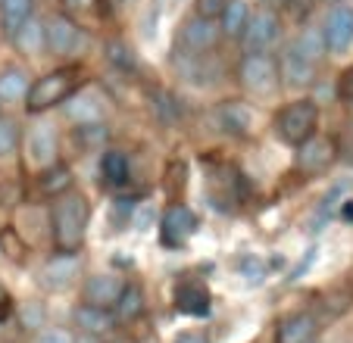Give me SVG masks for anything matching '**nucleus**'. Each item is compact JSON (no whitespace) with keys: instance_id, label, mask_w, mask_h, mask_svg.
Here are the masks:
<instances>
[{"instance_id":"nucleus-11","label":"nucleus","mask_w":353,"mask_h":343,"mask_svg":"<svg viewBox=\"0 0 353 343\" xmlns=\"http://www.w3.org/2000/svg\"><path fill=\"white\" fill-rule=\"evenodd\" d=\"M79 265H81L79 253H54L38 271L41 287H44V291H54V293L69 291L75 284V278H79Z\"/></svg>"},{"instance_id":"nucleus-33","label":"nucleus","mask_w":353,"mask_h":343,"mask_svg":"<svg viewBox=\"0 0 353 343\" xmlns=\"http://www.w3.org/2000/svg\"><path fill=\"white\" fill-rule=\"evenodd\" d=\"M34 343H75V337L66 328H47Z\"/></svg>"},{"instance_id":"nucleus-23","label":"nucleus","mask_w":353,"mask_h":343,"mask_svg":"<svg viewBox=\"0 0 353 343\" xmlns=\"http://www.w3.org/2000/svg\"><path fill=\"white\" fill-rule=\"evenodd\" d=\"M147 303H144V291H141V284L134 281H125V287H122L119 300L113 303V318L122 324H132L138 322L141 315H144Z\"/></svg>"},{"instance_id":"nucleus-5","label":"nucleus","mask_w":353,"mask_h":343,"mask_svg":"<svg viewBox=\"0 0 353 343\" xmlns=\"http://www.w3.org/2000/svg\"><path fill=\"white\" fill-rule=\"evenodd\" d=\"M238 81L250 97H272L279 94V63L272 53H244L238 63Z\"/></svg>"},{"instance_id":"nucleus-40","label":"nucleus","mask_w":353,"mask_h":343,"mask_svg":"<svg viewBox=\"0 0 353 343\" xmlns=\"http://www.w3.org/2000/svg\"><path fill=\"white\" fill-rule=\"evenodd\" d=\"M75 343H100V337H94V334H79V340Z\"/></svg>"},{"instance_id":"nucleus-18","label":"nucleus","mask_w":353,"mask_h":343,"mask_svg":"<svg viewBox=\"0 0 353 343\" xmlns=\"http://www.w3.org/2000/svg\"><path fill=\"white\" fill-rule=\"evenodd\" d=\"M72 322L81 334H94V337H103L110 328L116 324L113 318V309H100V306H88V303H79L72 309Z\"/></svg>"},{"instance_id":"nucleus-7","label":"nucleus","mask_w":353,"mask_h":343,"mask_svg":"<svg viewBox=\"0 0 353 343\" xmlns=\"http://www.w3.org/2000/svg\"><path fill=\"white\" fill-rule=\"evenodd\" d=\"M172 66L188 85H197V87H207V85H216L222 75V66L219 60L210 53H191V50H181L175 47V56H172Z\"/></svg>"},{"instance_id":"nucleus-37","label":"nucleus","mask_w":353,"mask_h":343,"mask_svg":"<svg viewBox=\"0 0 353 343\" xmlns=\"http://www.w3.org/2000/svg\"><path fill=\"white\" fill-rule=\"evenodd\" d=\"M313 262H316V247L307 253V259H300V262H297V269H294L291 275H288V281H300V278H303V275H307V271H310V265H313Z\"/></svg>"},{"instance_id":"nucleus-12","label":"nucleus","mask_w":353,"mask_h":343,"mask_svg":"<svg viewBox=\"0 0 353 343\" xmlns=\"http://www.w3.org/2000/svg\"><path fill=\"white\" fill-rule=\"evenodd\" d=\"M160 234L166 247H185L188 238L197 234V216H194L191 206L185 203H172L166 212H163L160 222Z\"/></svg>"},{"instance_id":"nucleus-29","label":"nucleus","mask_w":353,"mask_h":343,"mask_svg":"<svg viewBox=\"0 0 353 343\" xmlns=\"http://www.w3.org/2000/svg\"><path fill=\"white\" fill-rule=\"evenodd\" d=\"M294 47H297L303 56H310L313 63H319L322 56H325V41H322V32L319 28H310V32H300V38L294 41Z\"/></svg>"},{"instance_id":"nucleus-28","label":"nucleus","mask_w":353,"mask_h":343,"mask_svg":"<svg viewBox=\"0 0 353 343\" xmlns=\"http://www.w3.org/2000/svg\"><path fill=\"white\" fill-rule=\"evenodd\" d=\"M107 60L113 63L119 72H134L138 69V56H134V50L125 44V41H107Z\"/></svg>"},{"instance_id":"nucleus-9","label":"nucleus","mask_w":353,"mask_h":343,"mask_svg":"<svg viewBox=\"0 0 353 343\" xmlns=\"http://www.w3.org/2000/svg\"><path fill=\"white\" fill-rule=\"evenodd\" d=\"M222 41L219 32V19H207V16H188L179 28V38H175V47L191 53H210L216 50V44Z\"/></svg>"},{"instance_id":"nucleus-31","label":"nucleus","mask_w":353,"mask_h":343,"mask_svg":"<svg viewBox=\"0 0 353 343\" xmlns=\"http://www.w3.org/2000/svg\"><path fill=\"white\" fill-rule=\"evenodd\" d=\"M63 3V13L66 16H107V7L103 0H60Z\"/></svg>"},{"instance_id":"nucleus-8","label":"nucleus","mask_w":353,"mask_h":343,"mask_svg":"<svg viewBox=\"0 0 353 343\" xmlns=\"http://www.w3.org/2000/svg\"><path fill=\"white\" fill-rule=\"evenodd\" d=\"M322 41H325V53L332 56H344L353 47V7L350 3H334L325 13L322 22Z\"/></svg>"},{"instance_id":"nucleus-6","label":"nucleus","mask_w":353,"mask_h":343,"mask_svg":"<svg viewBox=\"0 0 353 343\" xmlns=\"http://www.w3.org/2000/svg\"><path fill=\"white\" fill-rule=\"evenodd\" d=\"M241 47L244 53H269L275 44L281 41V19L272 7H263L256 13H250L247 19V28L241 34Z\"/></svg>"},{"instance_id":"nucleus-41","label":"nucleus","mask_w":353,"mask_h":343,"mask_svg":"<svg viewBox=\"0 0 353 343\" xmlns=\"http://www.w3.org/2000/svg\"><path fill=\"white\" fill-rule=\"evenodd\" d=\"M263 3H266V7H272V10L275 7H285V0H263Z\"/></svg>"},{"instance_id":"nucleus-35","label":"nucleus","mask_w":353,"mask_h":343,"mask_svg":"<svg viewBox=\"0 0 353 343\" xmlns=\"http://www.w3.org/2000/svg\"><path fill=\"white\" fill-rule=\"evenodd\" d=\"M285 7L291 10V13L297 16V19H307L310 10L316 7V0H285Z\"/></svg>"},{"instance_id":"nucleus-38","label":"nucleus","mask_w":353,"mask_h":343,"mask_svg":"<svg viewBox=\"0 0 353 343\" xmlns=\"http://www.w3.org/2000/svg\"><path fill=\"white\" fill-rule=\"evenodd\" d=\"M10 315H13V300H10L7 293H0V324L7 322Z\"/></svg>"},{"instance_id":"nucleus-42","label":"nucleus","mask_w":353,"mask_h":343,"mask_svg":"<svg viewBox=\"0 0 353 343\" xmlns=\"http://www.w3.org/2000/svg\"><path fill=\"white\" fill-rule=\"evenodd\" d=\"M322 3H332V7H334V3H344V0H322Z\"/></svg>"},{"instance_id":"nucleus-22","label":"nucleus","mask_w":353,"mask_h":343,"mask_svg":"<svg viewBox=\"0 0 353 343\" xmlns=\"http://www.w3.org/2000/svg\"><path fill=\"white\" fill-rule=\"evenodd\" d=\"M34 10H38V0H0V32L13 38L34 16Z\"/></svg>"},{"instance_id":"nucleus-14","label":"nucleus","mask_w":353,"mask_h":343,"mask_svg":"<svg viewBox=\"0 0 353 343\" xmlns=\"http://www.w3.org/2000/svg\"><path fill=\"white\" fill-rule=\"evenodd\" d=\"M122 287H125V278L113 275V271L91 275L85 281V303L88 306H100V309H113V303L119 300Z\"/></svg>"},{"instance_id":"nucleus-26","label":"nucleus","mask_w":353,"mask_h":343,"mask_svg":"<svg viewBox=\"0 0 353 343\" xmlns=\"http://www.w3.org/2000/svg\"><path fill=\"white\" fill-rule=\"evenodd\" d=\"M10 41H13V47L19 53H26V56H41V53H44V22H41L38 16H32Z\"/></svg>"},{"instance_id":"nucleus-32","label":"nucleus","mask_w":353,"mask_h":343,"mask_svg":"<svg viewBox=\"0 0 353 343\" xmlns=\"http://www.w3.org/2000/svg\"><path fill=\"white\" fill-rule=\"evenodd\" d=\"M228 0H197V7H194V13L197 16H207V19H219L222 10H225Z\"/></svg>"},{"instance_id":"nucleus-1","label":"nucleus","mask_w":353,"mask_h":343,"mask_svg":"<svg viewBox=\"0 0 353 343\" xmlns=\"http://www.w3.org/2000/svg\"><path fill=\"white\" fill-rule=\"evenodd\" d=\"M88 225H91V203H88L85 194H60L50 206V244H54V253H79L85 247Z\"/></svg>"},{"instance_id":"nucleus-30","label":"nucleus","mask_w":353,"mask_h":343,"mask_svg":"<svg viewBox=\"0 0 353 343\" xmlns=\"http://www.w3.org/2000/svg\"><path fill=\"white\" fill-rule=\"evenodd\" d=\"M219 116H222V125H225V132L232 128L234 134H244L247 122H250V116H247V106H244V103H238V100H232V103L222 106Z\"/></svg>"},{"instance_id":"nucleus-39","label":"nucleus","mask_w":353,"mask_h":343,"mask_svg":"<svg viewBox=\"0 0 353 343\" xmlns=\"http://www.w3.org/2000/svg\"><path fill=\"white\" fill-rule=\"evenodd\" d=\"M341 218H344V222L353 218V200H344V203H341Z\"/></svg>"},{"instance_id":"nucleus-36","label":"nucleus","mask_w":353,"mask_h":343,"mask_svg":"<svg viewBox=\"0 0 353 343\" xmlns=\"http://www.w3.org/2000/svg\"><path fill=\"white\" fill-rule=\"evenodd\" d=\"M244 275H247V281L260 284V281H263V275H266V269H263L260 259H247V262H244Z\"/></svg>"},{"instance_id":"nucleus-2","label":"nucleus","mask_w":353,"mask_h":343,"mask_svg":"<svg viewBox=\"0 0 353 343\" xmlns=\"http://www.w3.org/2000/svg\"><path fill=\"white\" fill-rule=\"evenodd\" d=\"M85 85H88V75L81 66H60L54 72H44L41 79H34L28 85L22 106H26L28 116H44V112L63 106L69 97H75Z\"/></svg>"},{"instance_id":"nucleus-4","label":"nucleus","mask_w":353,"mask_h":343,"mask_svg":"<svg viewBox=\"0 0 353 343\" xmlns=\"http://www.w3.org/2000/svg\"><path fill=\"white\" fill-rule=\"evenodd\" d=\"M91 47V34L79 19L66 13H54L44 19V53H54L60 60H75Z\"/></svg>"},{"instance_id":"nucleus-24","label":"nucleus","mask_w":353,"mask_h":343,"mask_svg":"<svg viewBox=\"0 0 353 343\" xmlns=\"http://www.w3.org/2000/svg\"><path fill=\"white\" fill-rule=\"evenodd\" d=\"M32 75L22 66H3L0 69V103H22L32 85Z\"/></svg>"},{"instance_id":"nucleus-3","label":"nucleus","mask_w":353,"mask_h":343,"mask_svg":"<svg viewBox=\"0 0 353 343\" xmlns=\"http://www.w3.org/2000/svg\"><path fill=\"white\" fill-rule=\"evenodd\" d=\"M316 128H319V106H316V100H310V97H300V100L285 103L272 119L275 138H279L281 144L294 147V150H297L300 144H307V141L316 134Z\"/></svg>"},{"instance_id":"nucleus-21","label":"nucleus","mask_w":353,"mask_h":343,"mask_svg":"<svg viewBox=\"0 0 353 343\" xmlns=\"http://www.w3.org/2000/svg\"><path fill=\"white\" fill-rule=\"evenodd\" d=\"M175 309L181 315H194L203 318L210 315V293L203 284H179L175 287Z\"/></svg>"},{"instance_id":"nucleus-19","label":"nucleus","mask_w":353,"mask_h":343,"mask_svg":"<svg viewBox=\"0 0 353 343\" xmlns=\"http://www.w3.org/2000/svg\"><path fill=\"white\" fill-rule=\"evenodd\" d=\"M63 112H66L69 119L75 125H91V122H103V106H100V97H94L91 91L81 87L75 97H69L63 103Z\"/></svg>"},{"instance_id":"nucleus-43","label":"nucleus","mask_w":353,"mask_h":343,"mask_svg":"<svg viewBox=\"0 0 353 343\" xmlns=\"http://www.w3.org/2000/svg\"><path fill=\"white\" fill-rule=\"evenodd\" d=\"M307 343H319V340H316V337H313V340H307Z\"/></svg>"},{"instance_id":"nucleus-20","label":"nucleus","mask_w":353,"mask_h":343,"mask_svg":"<svg viewBox=\"0 0 353 343\" xmlns=\"http://www.w3.org/2000/svg\"><path fill=\"white\" fill-rule=\"evenodd\" d=\"M38 191L44 194V197H50V200H57L60 194L72 191V169H69L63 159L44 165V169L38 172Z\"/></svg>"},{"instance_id":"nucleus-27","label":"nucleus","mask_w":353,"mask_h":343,"mask_svg":"<svg viewBox=\"0 0 353 343\" xmlns=\"http://www.w3.org/2000/svg\"><path fill=\"white\" fill-rule=\"evenodd\" d=\"M22 144V125L13 116H0V159L13 156Z\"/></svg>"},{"instance_id":"nucleus-16","label":"nucleus","mask_w":353,"mask_h":343,"mask_svg":"<svg viewBox=\"0 0 353 343\" xmlns=\"http://www.w3.org/2000/svg\"><path fill=\"white\" fill-rule=\"evenodd\" d=\"M319 322L313 318V312H291L275 324V343H307L316 337Z\"/></svg>"},{"instance_id":"nucleus-25","label":"nucleus","mask_w":353,"mask_h":343,"mask_svg":"<svg viewBox=\"0 0 353 343\" xmlns=\"http://www.w3.org/2000/svg\"><path fill=\"white\" fill-rule=\"evenodd\" d=\"M247 19H250V3H247V0H228L225 10H222V16H219L222 38L238 41L247 28Z\"/></svg>"},{"instance_id":"nucleus-15","label":"nucleus","mask_w":353,"mask_h":343,"mask_svg":"<svg viewBox=\"0 0 353 343\" xmlns=\"http://www.w3.org/2000/svg\"><path fill=\"white\" fill-rule=\"evenodd\" d=\"M100 187H107V191H122L128 187L132 181V163L122 150H103L100 153Z\"/></svg>"},{"instance_id":"nucleus-34","label":"nucleus","mask_w":353,"mask_h":343,"mask_svg":"<svg viewBox=\"0 0 353 343\" xmlns=\"http://www.w3.org/2000/svg\"><path fill=\"white\" fill-rule=\"evenodd\" d=\"M338 97L344 100V103H353V66L341 72V79H338Z\"/></svg>"},{"instance_id":"nucleus-13","label":"nucleus","mask_w":353,"mask_h":343,"mask_svg":"<svg viewBox=\"0 0 353 343\" xmlns=\"http://www.w3.org/2000/svg\"><path fill=\"white\" fill-rule=\"evenodd\" d=\"M332 163H334V141L319 138V134H313L307 144H300L297 156H294V165L303 175H322V172L332 169Z\"/></svg>"},{"instance_id":"nucleus-10","label":"nucleus","mask_w":353,"mask_h":343,"mask_svg":"<svg viewBox=\"0 0 353 343\" xmlns=\"http://www.w3.org/2000/svg\"><path fill=\"white\" fill-rule=\"evenodd\" d=\"M275 63H279V79L285 87H307L316 81V69H319V63H313L310 56H303V53L291 44L281 47V53L275 56Z\"/></svg>"},{"instance_id":"nucleus-17","label":"nucleus","mask_w":353,"mask_h":343,"mask_svg":"<svg viewBox=\"0 0 353 343\" xmlns=\"http://www.w3.org/2000/svg\"><path fill=\"white\" fill-rule=\"evenodd\" d=\"M26 144H28V159H32L38 169L57 163V132H54V125H47V122L34 125L32 132H28Z\"/></svg>"}]
</instances>
